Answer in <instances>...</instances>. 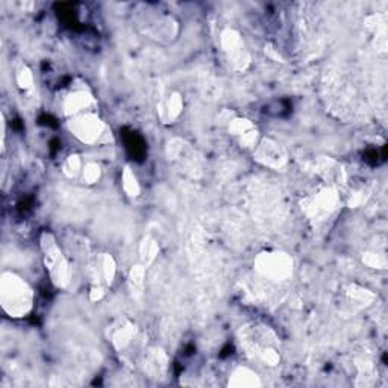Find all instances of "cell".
Instances as JSON below:
<instances>
[{"label":"cell","instance_id":"1","mask_svg":"<svg viewBox=\"0 0 388 388\" xmlns=\"http://www.w3.org/2000/svg\"><path fill=\"white\" fill-rule=\"evenodd\" d=\"M34 289L20 275L4 272L0 276V305L11 319L29 316L34 308Z\"/></svg>","mask_w":388,"mask_h":388},{"label":"cell","instance_id":"2","mask_svg":"<svg viewBox=\"0 0 388 388\" xmlns=\"http://www.w3.org/2000/svg\"><path fill=\"white\" fill-rule=\"evenodd\" d=\"M40 246L43 252V261L48 270L50 281L55 287L66 290L71 284V265L60 247L57 238L49 230H44L40 237Z\"/></svg>","mask_w":388,"mask_h":388},{"label":"cell","instance_id":"3","mask_svg":"<svg viewBox=\"0 0 388 388\" xmlns=\"http://www.w3.org/2000/svg\"><path fill=\"white\" fill-rule=\"evenodd\" d=\"M341 207V196L335 186L320 187L310 196L303 198L302 209L303 214L312 223H325Z\"/></svg>","mask_w":388,"mask_h":388},{"label":"cell","instance_id":"4","mask_svg":"<svg viewBox=\"0 0 388 388\" xmlns=\"http://www.w3.org/2000/svg\"><path fill=\"white\" fill-rule=\"evenodd\" d=\"M255 272L270 282H285L293 278L294 260L284 251H264L255 256Z\"/></svg>","mask_w":388,"mask_h":388},{"label":"cell","instance_id":"5","mask_svg":"<svg viewBox=\"0 0 388 388\" xmlns=\"http://www.w3.org/2000/svg\"><path fill=\"white\" fill-rule=\"evenodd\" d=\"M67 129L78 141L93 146L105 137L106 125L96 111H90V113L67 118Z\"/></svg>","mask_w":388,"mask_h":388},{"label":"cell","instance_id":"6","mask_svg":"<svg viewBox=\"0 0 388 388\" xmlns=\"http://www.w3.org/2000/svg\"><path fill=\"white\" fill-rule=\"evenodd\" d=\"M220 48L234 70L244 71L251 66V52L247 50L243 35L234 27H225L220 32Z\"/></svg>","mask_w":388,"mask_h":388},{"label":"cell","instance_id":"7","mask_svg":"<svg viewBox=\"0 0 388 388\" xmlns=\"http://www.w3.org/2000/svg\"><path fill=\"white\" fill-rule=\"evenodd\" d=\"M252 153L256 162H260L264 167L272 170H279L289 162L287 151L278 141L272 140V138L261 137L260 143L256 144Z\"/></svg>","mask_w":388,"mask_h":388},{"label":"cell","instance_id":"8","mask_svg":"<svg viewBox=\"0 0 388 388\" xmlns=\"http://www.w3.org/2000/svg\"><path fill=\"white\" fill-rule=\"evenodd\" d=\"M228 131L244 151L254 152L256 144L261 140V135L258 132L255 123L246 117H230L228 120Z\"/></svg>","mask_w":388,"mask_h":388},{"label":"cell","instance_id":"9","mask_svg":"<svg viewBox=\"0 0 388 388\" xmlns=\"http://www.w3.org/2000/svg\"><path fill=\"white\" fill-rule=\"evenodd\" d=\"M96 97L87 87L70 90L61 102L62 113L67 118L90 113V111H96Z\"/></svg>","mask_w":388,"mask_h":388},{"label":"cell","instance_id":"10","mask_svg":"<svg viewBox=\"0 0 388 388\" xmlns=\"http://www.w3.org/2000/svg\"><path fill=\"white\" fill-rule=\"evenodd\" d=\"M117 273V264L114 258L109 254L96 255L93 263H91V275H93V285L100 287H109L114 282Z\"/></svg>","mask_w":388,"mask_h":388},{"label":"cell","instance_id":"11","mask_svg":"<svg viewBox=\"0 0 388 388\" xmlns=\"http://www.w3.org/2000/svg\"><path fill=\"white\" fill-rule=\"evenodd\" d=\"M135 338H137V328L134 323L129 320L118 321L117 325L111 329V334H109L111 343H113L114 349L118 350V352L131 347Z\"/></svg>","mask_w":388,"mask_h":388},{"label":"cell","instance_id":"12","mask_svg":"<svg viewBox=\"0 0 388 388\" xmlns=\"http://www.w3.org/2000/svg\"><path fill=\"white\" fill-rule=\"evenodd\" d=\"M228 385L237 387V388H244V387L252 388V387H261L263 381L254 368L247 366H238L233 372H230L228 377Z\"/></svg>","mask_w":388,"mask_h":388},{"label":"cell","instance_id":"13","mask_svg":"<svg viewBox=\"0 0 388 388\" xmlns=\"http://www.w3.org/2000/svg\"><path fill=\"white\" fill-rule=\"evenodd\" d=\"M160 111V117L162 122L165 123H173L176 122L179 116L183 111V99L179 93H170L167 97H165L161 104L158 105Z\"/></svg>","mask_w":388,"mask_h":388},{"label":"cell","instance_id":"14","mask_svg":"<svg viewBox=\"0 0 388 388\" xmlns=\"http://www.w3.org/2000/svg\"><path fill=\"white\" fill-rule=\"evenodd\" d=\"M144 368L153 376L162 375L167 368V356L160 349H151L144 355Z\"/></svg>","mask_w":388,"mask_h":388},{"label":"cell","instance_id":"15","mask_svg":"<svg viewBox=\"0 0 388 388\" xmlns=\"http://www.w3.org/2000/svg\"><path fill=\"white\" fill-rule=\"evenodd\" d=\"M144 279H146V265L135 264L127 276L129 291L134 298H141L144 291Z\"/></svg>","mask_w":388,"mask_h":388},{"label":"cell","instance_id":"16","mask_svg":"<svg viewBox=\"0 0 388 388\" xmlns=\"http://www.w3.org/2000/svg\"><path fill=\"white\" fill-rule=\"evenodd\" d=\"M160 254V244L152 237H144L143 242L140 243V258H141V264L146 267L151 265L156 256Z\"/></svg>","mask_w":388,"mask_h":388},{"label":"cell","instance_id":"17","mask_svg":"<svg viewBox=\"0 0 388 388\" xmlns=\"http://www.w3.org/2000/svg\"><path fill=\"white\" fill-rule=\"evenodd\" d=\"M122 188L129 198H138L141 194V186L131 167H125L122 172Z\"/></svg>","mask_w":388,"mask_h":388},{"label":"cell","instance_id":"18","mask_svg":"<svg viewBox=\"0 0 388 388\" xmlns=\"http://www.w3.org/2000/svg\"><path fill=\"white\" fill-rule=\"evenodd\" d=\"M84 165H85V162L81 160L79 155H70V156H67L66 161H64V164H62V173L70 179L81 178V173H82V169H84Z\"/></svg>","mask_w":388,"mask_h":388},{"label":"cell","instance_id":"19","mask_svg":"<svg viewBox=\"0 0 388 388\" xmlns=\"http://www.w3.org/2000/svg\"><path fill=\"white\" fill-rule=\"evenodd\" d=\"M347 298L352 300V303L356 305V307H364V305H368L370 302H373L375 294L366 289L355 287V285H352V287H349V290H347Z\"/></svg>","mask_w":388,"mask_h":388},{"label":"cell","instance_id":"20","mask_svg":"<svg viewBox=\"0 0 388 388\" xmlns=\"http://www.w3.org/2000/svg\"><path fill=\"white\" fill-rule=\"evenodd\" d=\"M102 178V169L100 165L95 161H90V162H85L84 169H82V173H81V179L84 181V183H87V186H93V183H97Z\"/></svg>","mask_w":388,"mask_h":388},{"label":"cell","instance_id":"21","mask_svg":"<svg viewBox=\"0 0 388 388\" xmlns=\"http://www.w3.org/2000/svg\"><path fill=\"white\" fill-rule=\"evenodd\" d=\"M15 82L18 88L22 91H29L34 88V73L27 66H22L17 70L15 75Z\"/></svg>","mask_w":388,"mask_h":388},{"label":"cell","instance_id":"22","mask_svg":"<svg viewBox=\"0 0 388 388\" xmlns=\"http://www.w3.org/2000/svg\"><path fill=\"white\" fill-rule=\"evenodd\" d=\"M363 263L376 270H385L387 267V256L381 252H366L363 255Z\"/></svg>","mask_w":388,"mask_h":388}]
</instances>
